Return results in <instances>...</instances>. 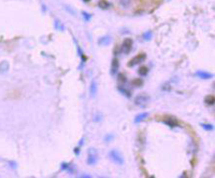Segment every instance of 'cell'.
<instances>
[{
	"instance_id": "obj_1",
	"label": "cell",
	"mask_w": 215,
	"mask_h": 178,
	"mask_svg": "<svg viewBox=\"0 0 215 178\" xmlns=\"http://www.w3.org/2000/svg\"><path fill=\"white\" fill-rule=\"evenodd\" d=\"M109 159L112 161L113 163H115V164H118V165H123L125 160H124V157L122 155V153L116 149H113L111 150L110 152H109Z\"/></svg>"
},
{
	"instance_id": "obj_2",
	"label": "cell",
	"mask_w": 215,
	"mask_h": 178,
	"mask_svg": "<svg viewBox=\"0 0 215 178\" xmlns=\"http://www.w3.org/2000/svg\"><path fill=\"white\" fill-rule=\"evenodd\" d=\"M87 164L88 165H96V163L98 162V158H99V153L96 148H89L87 150Z\"/></svg>"
},
{
	"instance_id": "obj_3",
	"label": "cell",
	"mask_w": 215,
	"mask_h": 178,
	"mask_svg": "<svg viewBox=\"0 0 215 178\" xmlns=\"http://www.w3.org/2000/svg\"><path fill=\"white\" fill-rule=\"evenodd\" d=\"M150 101H151V97H150L149 94L142 93V94H139L138 96H136V98H135V104H136L137 106L141 107V108H144V107L150 103Z\"/></svg>"
},
{
	"instance_id": "obj_4",
	"label": "cell",
	"mask_w": 215,
	"mask_h": 178,
	"mask_svg": "<svg viewBox=\"0 0 215 178\" xmlns=\"http://www.w3.org/2000/svg\"><path fill=\"white\" fill-rule=\"evenodd\" d=\"M132 45H133V41L132 39L130 38H126L124 40L123 44H122V47H120V52H123L125 54H129L132 50Z\"/></svg>"
},
{
	"instance_id": "obj_5",
	"label": "cell",
	"mask_w": 215,
	"mask_h": 178,
	"mask_svg": "<svg viewBox=\"0 0 215 178\" xmlns=\"http://www.w3.org/2000/svg\"><path fill=\"white\" fill-rule=\"evenodd\" d=\"M146 58V54L145 53H140V54L136 55L132 59H130L128 63V67H133V66H137V65H140L142 62H144Z\"/></svg>"
},
{
	"instance_id": "obj_6",
	"label": "cell",
	"mask_w": 215,
	"mask_h": 178,
	"mask_svg": "<svg viewBox=\"0 0 215 178\" xmlns=\"http://www.w3.org/2000/svg\"><path fill=\"white\" fill-rule=\"evenodd\" d=\"M118 68H120V61H118L117 56H115L114 58L112 59V63H111V75L115 76L118 71Z\"/></svg>"
},
{
	"instance_id": "obj_7",
	"label": "cell",
	"mask_w": 215,
	"mask_h": 178,
	"mask_svg": "<svg viewBox=\"0 0 215 178\" xmlns=\"http://www.w3.org/2000/svg\"><path fill=\"white\" fill-rule=\"evenodd\" d=\"M195 76L200 78V79H202V80H210V79L213 78V73H210V72L207 71H203V70H198L195 73Z\"/></svg>"
},
{
	"instance_id": "obj_8",
	"label": "cell",
	"mask_w": 215,
	"mask_h": 178,
	"mask_svg": "<svg viewBox=\"0 0 215 178\" xmlns=\"http://www.w3.org/2000/svg\"><path fill=\"white\" fill-rule=\"evenodd\" d=\"M111 41H112V37H111L110 35H105V36L99 38L98 44H99V45H102V47H105V45H109V44L111 43Z\"/></svg>"
},
{
	"instance_id": "obj_9",
	"label": "cell",
	"mask_w": 215,
	"mask_h": 178,
	"mask_svg": "<svg viewBox=\"0 0 215 178\" xmlns=\"http://www.w3.org/2000/svg\"><path fill=\"white\" fill-rule=\"evenodd\" d=\"M97 91H98V84H97V81L96 80H92V83L89 85V96L92 98L96 97L97 95Z\"/></svg>"
},
{
	"instance_id": "obj_10",
	"label": "cell",
	"mask_w": 215,
	"mask_h": 178,
	"mask_svg": "<svg viewBox=\"0 0 215 178\" xmlns=\"http://www.w3.org/2000/svg\"><path fill=\"white\" fill-rule=\"evenodd\" d=\"M149 112H146V111H143V112H141V114H137L136 116V118H135V123L136 124H138V123H140V122H142L143 120H145L147 117H149Z\"/></svg>"
},
{
	"instance_id": "obj_11",
	"label": "cell",
	"mask_w": 215,
	"mask_h": 178,
	"mask_svg": "<svg viewBox=\"0 0 215 178\" xmlns=\"http://www.w3.org/2000/svg\"><path fill=\"white\" fill-rule=\"evenodd\" d=\"M165 123L167 125H169L170 127H175V126H179V122L175 118H168V120L165 121Z\"/></svg>"
},
{
	"instance_id": "obj_12",
	"label": "cell",
	"mask_w": 215,
	"mask_h": 178,
	"mask_svg": "<svg viewBox=\"0 0 215 178\" xmlns=\"http://www.w3.org/2000/svg\"><path fill=\"white\" fill-rule=\"evenodd\" d=\"M204 103L205 105H207V106H213L215 103V98L213 95H207V97L204 98Z\"/></svg>"
},
{
	"instance_id": "obj_13",
	"label": "cell",
	"mask_w": 215,
	"mask_h": 178,
	"mask_svg": "<svg viewBox=\"0 0 215 178\" xmlns=\"http://www.w3.org/2000/svg\"><path fill=\"white\" fill-rule=\"evenodd\" d=\"M117 80H118V83H120V85H124V84H126V82H127V77H126L124 73H118Z\"/></svg>"
},
{
	"instance_id": "obj_14",
	"label": "cell",
	"mask_w": 215,
	"mask_h": 178,
	"mask_svg": "<svg viewBox=\"0 0 215 178\" xmlns=\"http://www.w3.org/2000/svg\"><path fill=\"white\" fill-rule=\"evenodd\" d=\"M118 91H120V93L123 94V95H125L126 97H128V98H130L131 97V93H130V91H128V90H126V89H124L123 86H122V85H120V86H118Z\"/></svg>"
},
{
	"instance_id": "obj_15",
	"label": "cell",
	"mask_w": 215,
	"mask_h": 178,
	"mask_svg": "<svg viewBox=\"0 0 215 178\" xmlns=\"http://www.w3.org/2000/svg\"><path fill=\"white\" fill-rule=\"evenodd\" d=\"M9 70V64L7 62L0 63V73H5Z\"/></svg>"
},
{
	"instance_id": "obj_16",
	"label": "cell",
	"mask_w": 215,
	"mask_h": 178,
	"mask_svg": "<svg viewBox=\"0 0 215 178\" xmlns=\"http://www.w3.org/2000/svg\"><path fill=\"white\" fill-rule=\"evenodd\" d=\"M131 83H132L133 86H136V88H140V86L143 85V80L140 79V78H136V79H133Z\"/></svg>"
},
{
	"instance_id": "obj_17",
	"label": "cell",
	"mask_w": 215,
	"mask_h": 178,
	"mask_svg": "<svg viewBox=\"0 0 215 178\" xmlns=\"http://www.w3.org/2000/svg\"><path fill=\"white\" fill-rule=\"evenodd\" d=\"M98 5H99V8L105 10V9H108L109 7H110V3L108 2L107 0H100L99 2H98Z\"/></svg>"
},
{
	"instance_id": "obj_18",
	"label": "cell",
	"mask_w": 215,
	"mask_h": 178,
	"mask_svg": "<svg viewBox=\"0 0 215 178\" xmlns=\"http://www.w3.org/2000/svg\"><path fill=\"white\" fill-rule=\"evenodd\" d=\"M138 73L140 76H146L147 73H149V68L146 67V66H142V67L139 68Z\"/></svg>"
},
{
	"instance_id": "obj_19",
	"label": "cell",
	"mask_w": 215,
	"mask_h": 178,
	"mask_svg": "<svg viewBox=\"0 0 215 178\" xmlns=\"http://www.w3.org/2000/svg\"><path fill=\"white\" fill-rule=\"evenodd\" d=\"M201 126L205 130V131H213L214 126H213L212 124H205V123H201Z\"/></svg>"
},
{
	"instance_id": "obj_20",
	"label": "cell",
	"mask_w": 215,
	"mask_h": 178,
	"mask_svg": "<svg viewBox=\"0 0 215 178\" xmlns=\"http://www.w3.org/2000/svg\"><path fill=\"white\" fill-rule=\"evenodd\" d=\"M120 3L123 7H125V8H127V7H129L131 3V0H120Z\"/></svg>"
},
{
	"instance_id": "obj_21",
	"label": "cell",
	"mask_w": 215,
	"mask_h": 178,
	"mask_svg": "<svg viewBox=\"0 0 215 178\" xmlns=\"http://www.w3.org/2000/svg\"><path fill=\"white\" fill-rule=\"evenodd\" d=\"M142 38H143L144 40H146V41H147V40H150V39L152 38V33H151V31H147V33H145V34L142 35Z\"/></svg>"
},
{
	"instance_id": "obj_22",
	"label": "cell",
	"mask_w": 215,
	"mask_h": 178,
	"mask_svg": "<svg viewBox=\"0 0 215 178\" xmlns=\"http://www.w3.org/2000/svg\"><path fill=\"white\" fill-rule=\"evenodd\" d=\"M82 15H83V17H84V20H85V21H89V20H90V17H92V16H90V14H89V13L85 12V11H83V12H82Z\"/></svg>"
},
{
	"instance_id": "obj_23",
	"label": "cell",
	"mask_w": 215,
	"mask_h": 178,
	"mask_svg": "<svg viewBox=\"0 0 215 178\" xmlns=\"http://www.w3.org/2000/svg\"><path fill=\"white\" fill-rule=\"evenodd\" d=\"M70 166V164L69 163H67V162H64L62 164V166H60V170H68V167Z\"/></svg>"
},
{
	"instance_id": "obj_24",
	"label": "cell",
	"mask_w": 215,
	"mask_h": 178,
	"mask_svg": "<svg viewBox=\"0 0 215 178\" xmlns=\"http://www.w3.org/2000/svg\"><path fill=\"white\" fill-rule=\"evenodd\" d=\"M55 28H57V29H59V30H64L65 29V27L62 25V23H59L58 21L55 23Z\"/></svg>"
},
{
	"instance_id": "obj_25",
	"label": "cell",
	"mask_w": 215,
	"mask_h": 178,
	"mask_svg": "<svg viewBox=\"0 0 215 178\" xmlns=\"http://www.w3.org/2000/svg\"><path fill=\"white\" fill-rule=\"evenodd\" d=\"M113 138H114L113 135H107V136L104 137V142H111Z\"/></svg>"
},
{
	"instance_id": "obj_26",
	"label": "cell",
	"mask_w": 215,
	"mask_h": 178,
	"mask_svg": "<svg viewBox=\"0 0 215 178\" xmlns=\"http://www.w3.org/2000/svg\"><path fill=\"white\" fill-rule=\"evenodd\" d=\"M94 121L95 122H98V121H101V114H97L95 117H94Z\"/></svg>"
},
{
	"instance_id": "obj_27",
	"label": "cell",
	"mask_w": 215,
	"mask_h": 178,
	"mask_svg": "<svg viewBox=\"0 0 215 178\" xmlns=\"http://www.w3.org/2000/svg\"><path fill=\"white\" fill-rule=\"evenodd\" d=\"M120 48H116L115 47V49H114V54H115V55H117L118 54V53H120Z\"/></svg>"
},
{
	"instance_id": "obj_28",
	"label": "cell",
	"mask_w": 215,
	"mask_h": 178,
	"mask_svg": "<svg viewBox=\"0 0 215 178\" xmlns=\"http://www.w3.org/2000/svg\"><path fill=\"white\" fill-rule=\"evenodd\" d=\"M74 152H75V155H80V148H79V147L74 148Z\"/></svg>"
},
{
	"instance_id": "obj_29",
	"label": "cell",
	"mask_w": 215,
	"mask_h": 178,
	"mask_svg": "<svg viewBox=\"0 0 215 178\" xmlns=\"http://www.w3.org/2000/svg\"><path fill=\"white\" fill-rule=\"evenodd\" d=\"M80 177H87V178H89V177H90V175H86V174H82V175H80Z\"/></svg>"
},
{
	"instance_id": "obj_30",
	"label": "cell",
	"mask_w": 215,
	"mask_h": 178,
	"mask_svg": "<svg viewBox=\"0 0 215 178\" xmlns=\"http://www.w3.org/2000/svg\"><path fill=\"white\" fill-rule=\"evenodd\" d=\"M83 142H84V138H83V139H81V140H80V142H79V147H81V146H82V145H83Z\"/></svg>"
},
{
	"instance_id": "obj_31",
	"label": "cell",
	"mask_w": 215,
	"mask_h": 178,
	"mask_svg": "<svg viewBox=\"0 0 215 178\" xmlns=\"http://www.w3.org/2000/svg\"><path fill=\"white\" fill-rule=\"evenodd\" d=\"M84 1H89V0H84Z\"/></svg>"
}]
</instances>
